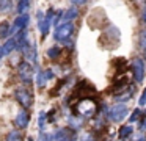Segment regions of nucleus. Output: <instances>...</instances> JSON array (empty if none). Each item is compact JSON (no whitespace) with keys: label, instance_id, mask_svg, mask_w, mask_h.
I'll return each instance as SVG.
<instances>
[{"label":"nucleus","instance_id":"nucleus-1","mask_svg":"<svg viewBox=\"0 0 146 141\" xmlns=\"http://www.w3.org/2000/svg\"><path fill=\"white\" fill-rule=\"evenodd\" d=\"M74 111L77 116L83 119H90V118H96L99 111V103L91 97H82L79 102L74 105Z\"/></svg>","mask_w":146,"mask_h":141},{"label":"nucleus","instance_id":"nucleus-2","mask_svg":"<svg viewBox=\"0 0 146 141\" xmlns=\"http://www.w3.org/2000/svg\"><path fill=\"white\" fill-rule=\"evenodd\" d=\"M74 30H76V27H74L72 22H60L54 30V39L64 44V46L74 47V41H72Z\"/></svg>","mask_w":146,"mask_h":141},{"label":"nucleus","instance_id":"nucleus-3","mask_svg":"<svg viewBox=\"0 0 146 141\" xmlns=\"http://www.w3.org/2000/svg\"><path fill=\"white\" fill-rule=\"evenodd\" d=\"M129 116V107L126 103H113L111 107L107 108V113H105V118H108V121L115 122V124H119L124 119Z\"/></svg>","mask_w":146,"mask_h":141},{"label":"nucleus","instance_id":"nucleus-4","mask_svg":"<svg viewBox=\"0 0 146 141\" xmlns=\"http://www.w3.org/2000/svg\"><path fill=\"white\" fill-rule=\"evenodd\" d=\"M130 72H132V77L135 80V83H143L146 78V63L145 60H141L140 56L133 58L130 61Z\"/></svg>","mask_w":146,"mask_h":141},{"label":"nucleus","instance_id":"nucleus-5","mask_svg":"<svg viewBox=\"0 0 146 141\" xmlns=\"http://www.w3.org/2000/svg\"><path fill=\"white\" fill-rule=\"evenodd\" d=\"M17 72H19V78L22 83L30 85L33 80V66L29 61H22L17 66Z\"/></svg>","mask_w":146,"mask_h":141},{"label":"nucleus","instance_id":"nucleus-6","mask_svg":"<svg viewBox=\"0 0 146 141\" xmlns=\"http://www.w3.org/2000/svg\"><path fill=\"white\" fill-rule=\"evenodd\" d=\"M14 96H16L17 102L22 105V108H30L33 105V96L27 88H17Z\"/></svg>","mask_w":146,"mask_h":141},{"label":"nucleus","instance_id":"nucleus-7","mask_svg":"<svg viewBox=\"0 0 146 141\" xmlns=\"http://www.w3.org/2000/svg\"><path fill=\"white\" fill-rule=\"evenodd\" d=\"M54 141H74L76 140V132L69 127H60L52 133Z\"/></svg>","mask_w":146,"mask_h":141},{"label":"nucleus","instance_id":"nucleus-8","mask_svg":"<svg viewBox=\"0 0 146 141\" xmlns=\"http://www.w3.org/2000/svg\"><path fill=\"white\" fill-rule=\"evenodd\" d=\"M55 77L54 71L52 69H46V71H38V74H36V86L38 88H44L46 85H47L49 80H52V78Z\"/></svg>","mask_w":146,"mask_h":141},{"label":"nucleus","instance_id":"nucleus-9","mask_svg":"<svg viewBox=\"0 0 146 141\" xmlns=\"http://www.w3.org/2000/svg\"><path fill=\"white\" fill-rule=\"evenodd\" d=\"M29 122H30V116H29L27 108H21L19 111H17L16 119H14V124L17 125V128H25L27 125H29Z\"/></svg>","mask_w":146,"mask_h":141},{"label":"nucleus","instance_id":"nucleus-10","mask_svg":"<svg viewBox=\"0 0 146 141\" xmlns=\"http://www.w3.org/2000/svg\"><path fill=\"white\" fill-rule=\"evenodd\" d=\"M133 127L130 124H126L118 130V141H129L133 136Z\"/></svg>","mask_w":146,"mask_h":141},{"label":"nucleus","instance_id":"nucleus-11","mask_svg":"<svg viewBox=\"0 0 146 141\" xmlns=\"http://www.w3.org/2000/svg\"><path fill=\"white\" fill-rule=\"evenodd\" d=\"M29 22H30V16L27 14H19L16 17V21H14V24H13V30L16 31V30H27V27H29Z\"/></svg>","mask_w":146,"mask_h":141},{"label":"nucleus","instance_id":"nucleus-12","mask_svg":"<svg viewBox=\"0 0 146 141\" xmlns=\"http://www.w3.org/2000/svg\"><path fill=\"white\" fill-rule=\"evenodd\" d=\"M68 127L69 128H72L74 132H77V130H80V128L83 127V124H85V119L83 118H80V116H77V115H71V116H68Z\"/></svg>","mask_w":146,"mask_h":141},{"label":"nucleus","instance_id":"nucleus-13","mask_svg":"<svg viewBox=\"0 0 146 141\" xmlns=\"http://www.w3.org/2000/svg\"><path fill=\"white\" fill-rule=\"evenodd\" d=\"M76 17H79V8L76 5L69 6L66 11H63V22H72Z\"/></svg>","mask_w":146,"mask_h":141},{"label":"nucleus","instance_id":"nucleus-14","mask_svg":"<svg viewBox=\"0 0 146 141\" xmlns=\"http://www.w3.org/2000/svg\"><path fill=\"white\" fill-rule=\"evenodd\" d=\"M13 33H14V30H13V25H10V22H7V21L0 22V38L2 39H7Z\"/></svg>","mask_w":146,"mask_h":141},{"label":"nucleus","instance_id":"nucleus-15","mask_svg":"<svg viewBox=\"0 0 146 141\" xmlns=\"http://www.w3.org/2000/svg\"><path fill=\"white\" fill-rule=\"evenodd\" d=\"M24 56H25V61L32 63V64L38 61V50H36V44H32V46L29 47V50L24 53Z\"/></svg>","mask_w":146,"mask_h":141},{"label":"nucleus","instance_id":"nucleus-16","mask_svg":"<svg viewBox=\"0 0 146 141\" xmlns=\"http://www.w3.org/2000/svg\"><path fill=\"white\" fill-rule=\"evenodd\" d=\"M16 49H17V41H16V38H10V39L5 42V46H3L5 55H10V53H13Z\"/></svg>","mask_w":146,"mask_h":141},{"label":"nucleus","instance_id":"nucleus-17","mask_svg":"<svg viewBox=\"0 0 146 141\" xmlns=\"http://www.w3.org/2000/svg\"><path fill=\"white\" fill-rule=\"evenodd\" d=\"M61 53H63V50H61L58 46H54V47H49L47 49V56L50 60H58L61 56Z\"/></svg>","mask_w":146,"mask_h":141},{"label":"nucleus","instance_id":"nucleus-18","mask_svg":"<svg viewBox=\"0 0 146 141\" xmlns=\"http://www.w3.org/2000/svg\"><path fill=\"white\" fill-rule=\"evenodd\" d=\"M7 141H24V136H22V132L21 128H14L8 133L7 136Z\"/></svg>","mask_w":146,"mask_h":141},{"label":"nucleus","instance_id":"nucleus-19","mask_svg":"<svg viewBox=\"0 0 146 141\" xmlns=\"http://www.w3.org/2000/svg\"><path fill=\"white\" fill-rule=\"evenodd\" d=\"M143 110H141V107H137L135 110H132V113H130V116H129V122L130 124H133V122H137V121H140L141 119V116H143Z\"/></svg>","mask_w":146,"mask_h":141},{"label":"nucleus","instance_id":"nucleus-20","mask_svg":"<svg viewBox=\"0 0 146 141\" xmlns=\"http://www.w3.org/2000/svg\"><path fill=\"white\" fill-rule=\"evenodd\" d=\"M80 141H98V138H96V133L94 130H85L82 135L79 136Z\"/></svg>","mask_w":146,"mask_h":141},{"label":"nucleus","instance_id":"nucleus-21","mask_svg":"<svg viewBox=\"0 0 146 141\" xmlns=\"http://www.w3.org/2000/svg\"><path fill=\"white\" fill-rule=\"evenodd\" d=\"M30 8V0H19L17 3V13L19 14H25Z\"/></svg>","mask_w":146,"mask_h":141},{"label":"nucleus","instance_id":"nucleus-22","mask_svg":"<svg viewBox=\"0 0 146 141\" xmlns=\"http://www.w3.org/2000/svg\"><path fill=\"white\" fill-rule=\"evenodd\" d=\"M138 46L143 52H146V28L140 30V33H138Z\"/></svg>","mask_w":146,"mask_h":141},{"label":"nucleus","instance_id":"nucleus-23","mask_svg":"<svg viewBox=\"0 0 146 141\" xmlns=\"http://www.w3.org/2000/svg\"><path fill=\"white\" fill-rule=\"evenodd\" d=\"M46 121H47V113L46 111H39V116H38V127L39 130H44V125H46Z\"/></svg>","mask_w":146,"mask_h":141},{"label":"nucleus","instance_id":"nucleus-24","mask_svg":"<svg viewBox=\"0 0 146 141\" xmlns=\"http://www.w3.org/2000/svg\"><path fill=\"white\" fill-rule=\"evenodd\" d=\"M0 9H2V11L11 9V0H0Z\"/></svg>","mask_w":146,"mask_h":141},{"label":"nucleus","instance_id":"nucleus-25","mask_svg":"<svg viewBox=\"0 0 146 141\" xmlns=\"http://www.w3.org/2000/svg\"><path fill=\"white\" fill-rule=\"evenodd\" d=\"M130 141H146V135H145V132H138V133H135L132 136V140Z\"/></svg>","mask_w":146,"mask_h":141},{"label":"nucleus","instance_id":"nucleus-26","mask_svg":"<svg viewBox=\"0 0 146 141\" xmlns=\"http://www.w3.org/2000/svg\"><path fill=\"white\" fill-rule=\"evenodd\" d=\"M138 107H146V88L141 91V96H140V99H138Z\"/></svg>","mask_w":146,"mask_h":141},{"label":"nucleus","instance_id":"nucleus-27","mask_svg":"<svg viewBox=\"0 0 146 141\" xmlns=\"http://www.w3.org/2000/svg\"><path fill=\"white\" fill-rule=\"evenodd\" d=\"M39 141H54L52 133H44V132H41V133H39Z\"/></svg>","mask_w":146,"mask_h":141},{"label":"nucleus","instance_id":"nucleus-28","mask_svg":"<svg viewBox=\"0 0 146 141\" xmlns=\"http://www.w3.org/2000/svg\"><path fill=\"white\" fill-rule=\"evenodd\" d=\"M141 21H143V24L146 25V3L143 5V8H141Z\"/></svg>","mask_w":146,"mask_h":141},{"label":"nucleus","instance_id":"nucleus-29","mask_svg":"<svg viewBox=\"0 0 146 141\" xmlns=\"http://www.w3.org/2000/svg\"><path fill=\"white\" fill-rule=\"evenodd\" d=\"M72 2V5H76V6H80V5H85L88 0H71Z\"/></svg>","mask_w":146,"mask_h":141},{"label":"nucleus","instance_id":"nucleus-30","mask_svg":"<svg viewBox=\"0 0 146 141\" xmlns=\"http://www.w3.org/2000/svg\"><path fill=\"white\" fill-rule=\"evenodd\" d=\"M5 55V52H3V47H0V60H2V56Z\"/></svg>","mask_w":146,"mask_h":141},{"label":"nucleus","instance_id":"nucleus-31","mask_svg":"<svg viewBox=\"0 0 146 141\" xmlns=\"http://www.w3.org/2000/svg\"><path fill=\"white\" fill-rule=\"evenodd\" d=\"M137 2H145L146 3V0H137ZM145 3H143V5H145Z\"/></svg>","mask_w":146,"mask_h":141},{"label":"nucleus","instance_id":"nucleus-32","mask_svg":"<svg viewBox=\"0 0 146 141\" xmlns=\"http://www.w3.org/2000/svg\"><path fill=\"white\" fill-rule=\"evenodd\" d=\"M145 55H146V53H145ZM145 63H146V60H145Z\"/></svg>","mask_w":146,"mask_h":141},{"label":"nucleus","instance_id":"nucleus-33","mask_svg":"<svg viewBox=\"0 0 146 141\" xmlns=\"http://www.w3.org/2000/svg\"><path fill=\"white\" fill-rule=\"evenodd\" d=\"M108 141H113V140H108Z\"/></svg>","mask_w":146,"mask_h":141},{"label":"nucleus","instance_id":"nucleus-34","mask_svg":"<svg viewBox=\"0 0 146 141\" xmlns=\"http://www.w3.org/2000/svg\"><path fill=\"white\" fill-rule=\"evenodd\" d=\"M74 141H76V140H74Z\"/></svg>","mask_w":146,"mask_h":141},{"label":"nucleus","instance_id":"nucleus-35","mask_svg":"<svg viewBox=\"0 0 146 141\" xmlns=\"http://www.w3.org/2000/svg\"><path fill=\"white\" fill-rule=\"evenodd\" d=\"M38 141H39V140H38Z\"/></svg>","mask_w":146,"mask_h":141}]
</instances>
